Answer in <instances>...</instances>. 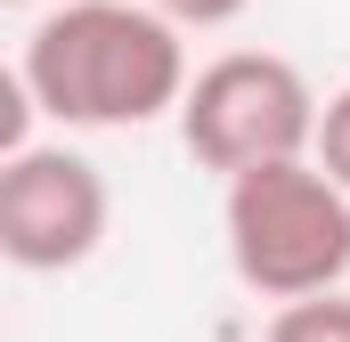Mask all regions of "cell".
Instances as JSON below:
<instances>
[{
    "label": "cell",
    "mask_w": 350,
    "mask_h": 342,
    "mask_svg": "<svg viewBox=\"0 0 350 342\" xmlns=\"http://www.w3.org/2000/svg\"><path fill=\"white\" fill-rule=\"evenodd\" d=\"M16 82L66 131H139L155 114H179L196 74L187 33L147 0H66L25 33Z\"/></svg>",
    "instance_id": "6da1fadb"
},
{
    "label": "cell",
    "mask_w": 350,
    "mask_h": 342,
    "mask_svg": "<svg viewBox=\"0 0 350 342\" xmlns=\"http://www.w3.org/2000/svg\"><path fill=\"white\" fill-rule=\"evenodd\" d=\"M220 228H228V269L277 310L342 293L350 277V196L318 171V155L228 179Z\"/></svg>",
    "instance_id": "7a4b0ae2"
},
{
    "label": "cell",
    "mask_w": 350,
    "mask_h": 342,
    "mask_svg": "<svg viewBox=\"0 0 350 342\" xmlns=\"http://www.w3.org/2000/svg\"><path fill=\"white\" fill-rule=\"evenodd\" d=\"M318 114H326V98L310 90L293 57L228 49V57L196 66V82L179 98V147L220 179H245V171L318 155Z\"/></svg>",
    "instance_id": "3957f363"
},
{
    "label": "cell",
    "mask_w": 350,
    "mask_h": 342,
    "mask_svg": "<svg viewBox=\"0 0 350 342\" xmlns=\"http://www.w3.org/2000/svg\"><path fill=\"white\" fill-rule=\"evenodd\" d=\"M106 220H114V196L82 147L49 139V147H25L0 163V253L16 269H33V277L82 269L106 245Z\"/></svg>",
    "instance_id": "277c9868"
},
{
    "label": "cell",
    "mask_w": 350,
    "mask_h": 342,
    "mask_svg": "<svg viewBox=\"0 0 350 342\" xmlns=\"http://www.w3.org/2000/svg\"><path fill=\"white\" fill-rule=\"evenodd\" d=\"M261 342H350V302L342 293H318V302H293L269 318Z\"/></svg>",
    "instance_id": "5b68a950"
},
{
    "label": "cell",
    "mask_w": 350,
    "mask_h": 342,
    "mask_svg": "<svg viewBox=\"0 0 350 342\" xmlns=\"http://www.w3.org/2000/svg\"><path fill=\"white\" fill-rule=\"evenodd\" d=\"M318 171L350 196V82L334 90V98H326V114H318Z\"/></svg>",
    "instance_id": "8992f818"
},
{
    "label": "cell",
    "mask_w": 350,
    "mask_h": 342,
    "mask_svg": "<svg viewBox=\"0 0 350 342\" xmlns=\"http://www.w3.org/2000/svg\"><path fill=\"white\" fill-rule=\"evenodd\" d=\"M155 16H172L179 33H212V25H237L253 0H147Z\"/></svg>",
    "instance_id": "52a82bcc"
},
{
    "label": "cell",
    "mask_w": 350,
    "mask_h": 342,
    "mask_svg": "<svg viewBox=\"0 0 350 342\" xmlns=\"http://www.w3.org/2000/svg\"><path fill=\"white\" fill-rule=\"evenodd\" d=\"M8 8H25V0H8Z\"/></svg>",
    "instance_id": "ba28073f"
}]
</instances>
